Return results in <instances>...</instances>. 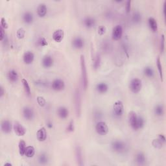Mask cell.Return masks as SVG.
<instances>
[{
  "instance_id": "35",
  "label": "cell",
  "mask_w": 166,
  "mask_h": 166,
  "mask_svg": "<svg viewBox=\"0 0 166 166\" xmlns=\"http://www.w3.org/2000/svg\"><path fill=\"white\" fill-rule=\"evenodd\" d=\"M101 49L103 51L106 52V53L110 52L112 49V44L110 42V41L107 40H103L101 44Z\"/></svg>"
},
{
  "instance_id": "2",
  "label": "cell",
  "mask_w": 166,
  "mask_h": 166,
  "mask_svg": "<svg viewBox=\"0 0 166 166\" xmlns=\"http://www.w3.org/2000/svg\"><path fill=\"white\" fill-rule=\"evenodd\" d=\"M74 101H75V113H76L77 117L79 118L81 115V107H82V98L81 92L79 88L75 90L74 95Z\"/></svg>"
},
{
  "instance_id": "30",
  "label": "cell",
  "mask_w": 166,
  "mask_h": 166,
  "mask_svg": "<svg viewBox=\"0 0 166 166\" xmlns=\"http://www.w3.org/2000/svg\"><path fill=\"white\" fill-rule=\"evenodd\" d=\"M21 81L22 83V85H23L24 89L25 90V92L26 93V94L28 96H30L31 95V87H30V86H29V84L27 80L26 79L23 78V79H21Z\"/></svg>"
},
{
  "instance_id": "29",
  "label": "cell",
  "mask_w": 166,
  "mask_h": 166,
  "mask_svg": "<svg viewBox=\"0 0 166 166\" xmlns=\"http://www.w3.org/2000/svg\"><path fill=\"white\" fill-rule=\"evenodd\" d=\"M156 66L157 69L158 71V73H159L160 77L162 81H164V71H163V66L162 64V61L160 57H158L156 59Z\"/></svg>"
},
{
  "instance_id": "9",
  "label": "cell",
  "mask_w": 166,
  "mask_h": 166,
  "mask_svg": "<svg viewBox=\"0 0 166 166\" xmlns=\"http://www.w3.org/2000/svg\"><path fill=\"white\" fill-rule=\"evenodd\" d=\"M65 86L66 84L64 80L59 78L55 79L51 83V88L53 90H55V91H62V90L65 88Z\"/></svg>"
},
{
  "instance_id": "47",
  "label": "cell",
  "mask_w": 166,
  "mask_h": 166,
  "mask_svg": "<svg viewBox=\"0 0 166 166\" xmlns=\"http://www.w3.org/2000/svg\"><path fill=\"white\" fill-rule=\"evenodd\" d=\"M5 31V29H4L2 27H0V40H1L2 42L3 41L5 38H6Z\"/></svg>"
},
{
  "instance_id": "41",
  "label": "cell",
  "mask_w": 166,
  "mask_h": 166,
  "mask_svg": "<svg viewBox=\"0 0 166 166\" xmlns=\"http://www.w3.org/2000/svg\"><path fill=\"white\" fill-rule=\"evenodd\" d=\"M36 101L39 104V105L41 107H44V106H46V101L45 99V98L43 96L39 95L36 97Z\"/></svg>"
},
{
  "instance_id": "7",
  "label": "cell",
  "mask_w": 166,
  "mask_h": 166,
  "mask_svg": "<svg viewBox=\"0 0 166 166\" xmlns=\"http://www.w3.org/2000/svg\"><path fill=\"white\" fill-rule=\"evenodd\" d=\"M123 28L122 25L118 24L115 25L112 29V39L114 40H119L123 36Z\"/></svg>"
},
{
  "instance_id": "51",
  "label": "cell",
  "mask_w": 166,
  "mask_h": 166,
  "mask_svg": "<svg viewBox=\"0 0 166 166\" xmlns=\"http://www.w3.org/2000/svg\"><path fill=\"white\" fill-rule=\"evenodd\" d=\"M12 165V164H11V163H9V164H8V163H6V164H5V165Z\"/></svg>"
},
{
  "instance_id": "42",
  "label": "cell",
  "mask_w": 166,
  "mask_h": 166,
  "mask_svg": "<svg viewBox=\"0 0 166 166\" xmlns=\"http://www.w3.org/2000/svg\"><path fill=\"white\" fill-rule=\"evenodd\" d=\"M66 132H73L75 131V122L73 120H71L70 122H69L68 125H67V127H66Z\"/></svg>"
},
{
  "instance_id": "27",
  "label": "cell",
  "mask_w": 166,
  "mask_h": 166,
  "mask_svg": "<svg viewBox=\"0 0 166 166\" xmlns=\"http://www.w3.org/2000/svg\"><path fill=\"white\" fill-rule=\"evenodd\" d=\"M164 107L162 104H158L154 108V114L158 117H162L164 115Z\"/></svg>"
},
{
  "instance_id": "28",
  "label": "cell",
  "mask_w": 166,
  "mask_h": 166,
  "mask_svg": "<svg viewBox=\"0 0 166 166\" xmlns=\"http://www.w3.org/2000/svg\"><path fill=\"white\" fill-rule=\"evenodd\" d=\"M143 73H144L146 77L149 78L154 77L155 75V72L153 67L150 66H147L143 68Z\"/></svg>"
},
{
  "instance_id": "37",
  "label": "cell",
  "mask_w": 166,
  "mask_h": 166,
  "mask_svg": "<svg viewBox=\"0 0 166 166\" xmlns=\"http://www.w3.org/2000/svg\"><path fill=\"white\" fill-rule=\"evenodd\" d=\"M101 55L97 53L93 61V67L94 70H97L101 66Z\"/></svg>"
},
{
  "instance_id": "21",
  "label": "cell",
  "mask_w": 166,
  "mask_h": 166,
  "mask_svg": "<svg viewBox=\"0 0 166 166\" xmlns=\"http://www.w3.org/2000/svg\"><path fill=\"white\" fill-rule=\"evenodd\" d=\"M57 116L62 119H65L69 116L70 112L67 108L64 106L59 107L57 110Z\"/></svg>"
},
{
  "instance_id": "11",
  "label": "cell",
  "mask_w": 166,
  "mask_h": 166,
  "mask_svg": "<svg viewBox=\"0 0 166 166\" xmlns=\"http://www.w3.org/2000/svg\"><path fill=\"white\" fill-rule=\"evenodd\" d=\"M13 129L14 131L15 134H16L18 136H24L26 134L27 131L24 125L18 122H14L13 125Z\"/></svg>"
},
{
  "instance_id": "10",
  "label": "cell",
  "mask_w": 166,
  "mask_h": 166,
  "mask_svg": "<svg viewBox=\"0 0 166 166\" xmlns=\"http://www.w3.org/2000/svg\"><path fill=\"white\" fill-rule=\"evenodd\" d=\"M72 47L76 49H82L85 46V41L84 39L81 36L74 37L71 41Z\"/></svg>"
},
{
  "instance_id": "32",
  "label": "cell",
  "mask_w": 166,
  "mask_h": 166,
  "mask_svg": "<svg viewBox=\"0 0 166 166\" xmlns=\"http://www.w3.org/2000/svg\"><path fill=\"white\" fill-rule=\"evenodd\" d=\"M35 154V148L33 145L27 146L26 150L25 152V155L27 158H31Z\"/></svg>"
},
{
  "instance_id": "44",
  "label": "cell",
  "mask_w": 166,
  "mask_h": 166,
  "mask_svg": "<svg viewBox=\"0 0 166 166\" xmlns=\"http://www.w3.org/2000/svg\"><path fill=\"white\" fill-rule=\"evenodd\" d=\"M97 32H98V34H99L100 36L104 35L107 32V27L103 25H99V27H98Z\"/></svg>"
},
{
  "instance_id": "14",
  "label": "cell",
  "mask_w": 166,
  "mask_h": 166,
  "mask_svg": "<svg viewBox=\"0 0 166 166\" xmlns=\"http://www.w3.org/2000/svg\"><path fill=\"white\" fill-rule=\"evenodd\" d=\"M64 37V31L62 29H57L52 35V38L53 40L57 43L61 42Z\"/></svg>"
},
{
  "instance_id": "13",
  "label": "cell",
  "mask_w": 166,
  "mask_h": 166,
  "mask_svg": "<svg viewBox=\"0 0 166 166\" xmlns=\"http://www.w3.org/2000/svg\"><path fill=\"white\" fill-rule=\"evenodd\" d=\"M54 64V59L50 55H45L42 59V65L44 68H50Z\"/></svg>"
},
{
  "instance_id": "1",
  "label": "cell",
  "mask_w": 166,
  "mask_h": 166,
  "mask_svg": "<svg viewBox=\"0 0 166 166\" xmlns=\"http://www.w3.org/2000/svg\"><path fill=\"white\" fill-rule=\"evenodd\" d=\"M80 65H81V81L82 86L83 89L86 90L88 87V78L87 73V67L86 64L85 57L83 55L80 57Z\"/></svg>"
},
{
  "instance_id": "34",
  "label": "cell",
  "mask_w": 166,
  "mask_h": 166,
  "mask_svg": "<svg viewBox=\"0 0 166 166\" xmlns=\"http://www.w3.org/2000/svg\"><path fill=\"white\" fill-rule=\"evenodd\" d=\"M142 20V16L140 12L136 11L133 13L132 16V21L134 24H140Z\"/></svg>"
},
{
  "instance_id": "48",
  "label": "cell",
  "mask_w": 166,
  "mask_h": 166,
  "mask_svg": "<svg viewBox=\"0 0 166 166\" xmlns=\"http://www.w3.org/2000/svg\"><path fill=\"white\" fill-rule=\"evenodd\" d=\"M158 139H160L163 143H165L166 141V139H165V135H164L163 134H159L158 135V137H157Z\"/></svg>"
},
{
  "instance_id": "31",
  "label": "cell",
  "mask_w": 166,
  "mask_h": 166,
  "mask_svg": "<svg viewBox=\"0 0 166 166\" xmlns=\"http://www.w3.org/2000/svg\"><path fill=\"white\" fill-rule=\"evenodd\" d=\"M145 120L144 118L141 116H138L137 123H136V125L135 131L141 129L142 128L145 126Z\"/></svg>"
},
{
  "instance_id": "38",
  "label": "cell",
  "mask_w": 166,
  "mask_h": 166,
  "mask_svg": "<svg viewBox=\"0 0 166 166\" xmlns=\"http://www.w3.org/2000/svg\"><path fill=\"white\" fill-rule=\"evenodd\" d=\"M36 44L39 47H46L48 45V43L47 40L46 39V38L40 36L39 38H38V39L36 40Z\"/></svg>"
},
{
  "instance_id": "15",
  "label": "cell",
  "mask_w": 166,
  "mask_h": 166,
  "mask_svg": "<svg viewBox=\"0 0 166 166\" xmlns=\"http://www.w3.org/2000/svg\"><path fill=\"white\" fill-rule=\"evenodd\" d=\"M128 119H129V123L130 126L133 130L135 131V128L136 125L137 119H138V115L136 114V112H135L134 111L132 110L129 112V115H128Z\"/></svg>"
},
{
  "instance_id": "22",
  "label": "cell",
  "mask_w": 166,
  "mask_h": 166,
  "mask_svg": "<svg viewBox=\"0 0 166 166\" xmlns=\"http://www.w3.org/2000/svg\"><path fill=\"white\" fill-rule=\"evenodd\" d=\"M36 138L40 142L46 141L47 138V131L46 127H42L36 132Z\"/></svg>"
},
{
  "instance_id": "33",
  "label": "cell",
  "mask_w": 166,
  "mask_h": 166,
  "mask_svg": "<svg viewBox=\"0 0 166 166\" xmlns=\"http://www.w3.org/2000/svg\"><path fill=\"white\" fill-rule=\"evenodd\" d=\"M26 147H27L26 142L24 140H20L18 143V149H19V154L21 156L25 155Z\"/></svg>"
},
{
  "instance_id": "8",
  "label": "cell",
  "mask_w": 166,
  "mask_h": 166,
  "mask_svg": "<svg viewBox=\"0 0 166 166\" xmlns=\"http://www.w3.org/2000/svg\"><path fill=\"white\" fill-rule=\"evenodd\" d=\"M35 111L33 108L29 106H25L22 108V116L25 120L31 121L35 118Z\"/></svg>"
},
{
  "instance_id": "49",
  "label": "cell",
  "mask_w": 166,
  "mask_h": 166,
  "mask_svg": "<svg viewBox=\"0 0 166 166\" xmlns=\"http://www.w3.org/2000/svg\"><path fill=\"white\" fill-rule=\"evenodd\" d=\"M5 94V90L2 85L0 86V97H2Z\"/></svg>"
},
{
  "instance_id": "46",
  "label": "cell",
  "mask_w": 166,
  "mask_h": 166,
  "mask_svg": "<svg viewBox=\"0 0 166 166\" xmlns=\"http://www.w3.org/2000/svg\"><path fill=\"white\" fill-rule=\"evenodd\" d=\"M0 22H1V27H2L4 29H7L9 28V24L7 23L5 18L2 17Z\"/></svg>"
},
{
  "instance_id": "3",
  "label": "cell",
  "mask_w": 166,
  "mask_h": 166,
  "mask_svg": "<svg viewBox=\"0 0 166 166\" xmlns=\"http://www.w3.org/2000/svg\"><path fill=\"white\" fill-rule=\"evenodd\" d=\"M111 147L113 151L117 153H123L127 150L126 143L122 140H114L111 143Z\"/></svg>"
},
{
  "instance_id": "23",
  "label": "cell",
  "mask_w": 166,
  "mask_h": 166,
  "mask_svg": "<svg viewBox=\"0 0 166 166\" xmlns=\"http://www.w3.org/2000/svg\"><path fill=\"white\" fill-rule=\"evenodd\" d=\"M22 20L26 24H31L34 21V15L30 11H25L22 14Z\"/></svg>"
},
{
  "instance_id": "4",
  "label": "cell",
  "mask_w": 166,
  "mask_h": 166,
  "mask_svg": "<svg viewBox=\"0 0 166 166\" xmlns=\"http://www.w3.org/2000/svg\"><path fill=\"white\" fill-rule=\"evenodd\" d=\"M125 107L122 101L118 100L113 104V114L116 118H122L124 114Z\"/></svg>"
},
{
  "instance_id": "19",
  "label": "cell",
  "mask_w": 166,
  "mask_h": 166,
  "mask_svg": "<svg viewBox=\"0 0 166 166\" xmlns=\"http://www.w3.org/2000/svg\"><path fill=\"white\" fill-rule=\"evenodd\" d=\"M7 79H8V80L11 82H13V83L18 82L19 79L18 73L16 70H14V69L9 70V71L7 72Z\"/></svg>"
},
{
  "instance_id": "20",
  "label": "cell",
  "mask_w": 166,
  "mask_h": 166,
  "mask_svg": "<svg viewBox=\"0 0 166 166\" xmlns=\"http://www.w3.org/2000/svg\"><path fill=\"white\" fill-rule=\"evenodd\" d=\"M48 12V7L46 3H41L38 5L36 8V13L38 16L40 18L44 17Z\"/></svg>"
},
{
  "instance_id": "16",
  "label": "cell",
  "mask_w": 166,
  "mask_h": 166,
  "mask_svg": "<svg viewBox=\"0 0 166 166\" xmlns=\"http://www.w3.org/2000/svg\"><path fill=\"white\" fill-rule=\"evenodd\" d=\"M35 60V54L32 51H27L23 55V61L25 64H31Z\"/></svg>"
},
{
  "instance_id": "6",
  "label": "cell",
  "mask_w": 166,
  "mask_h": 166,
  "mask_svg": "<svg viewBox=\"0 0 166 166\" xmlns=\"http://www.w3.org/2000/svg\"><path fill=\"white\" fill-rule=\"evenodd\" d=\"M142 88V81L138 78H133L129 83V88L132 93H138Z\"/></svg>"
},
{
  "instance_id": "18",
  "label": "cell",
  "mask_w": 166,
  "mask_h": 166,
  "mask_svg": "<svg viewBox=\"0 0 166 166\" xmlns=\"http://www.w3.org/2000/svg\"><path fill=\"white\" fill-rule=\"evenodd\" d=\"M75 159H76L77 164L80 166L84 165V162H83L82 149L79 145H77L76 147H75Z\"/></svg>"
},
{
  "instance_id": "45",
  "label": "cell",
  "mask_w": 166,
  "mask_h": 166,
  "mask_svg": "<svg viewBox=\"0 0 166 166\" xmlns=\"http://www.w3.org/2000/svg\"><path fill=\"white\" fill-rule=\"evenodd\" d=\"M132 8V1L131 0H128L125 2V9L127 12V13H129L131 12Z\"/></svg>"
},
{
  "instance_id": "40",
  "label": "cell",
  "mask_w": 166,
  "mask_h": 166,
  "mask_svg": "<svg viewBox=\"0 0 166 166\" xmlns=\"http://www.w3.org/2000/svg\"><path fill=\"white\" fill-rule=\"evenodd\" d=\"M25 36V30L22 27L19 28L16 31V36L18 39L20 40L23 39Z\"/></svg>"
},
{
  "instance_id": "25",
  "label": "cell",
  "mask_w": 166,
  "mask_h": 166,
  "mask_svg": "<svg viewBox=\"0 0 166 166\" xmlns=\"http://www.w3.org/2000/svg\"><path fill=\"white\" fill-rule=\"evenodd\" d=\"M135 161L139 165H144L146 164L147 158L144 153L142 152L138 153L135 156Z\"/></svg>"
},
{
  "instance_id": "36",
  "label": "cell",
  "mask_w": 166,
  "mask_h": 166,
  "mask_svg": "<svg viewBox=\"0 0 166 166\" xmlns=\"http://www.w3.org/2000/svg\"><path fill=\"white\" fill-rule=\"evenodd\" d=\"M38 160H39V162L41 165H46L49 162V157L46 153H41L39 156V158H38Z\"/></svg>"
},
{
  "instance_id": "50",
  "label": "cell",
  "mask_w": 166,
  "mask_h": 166,
  "mask_svg": "<svg viewBox=\"0 0 166 166\" xmlns=\"http://www.w3.org/2000/svg\"><path fill=\"white\" fill-rule=\"evenodd\" d=\"M53 123L51 122H50V121H48V122H47V127L49 128V129H51V128H53Z\"/></svg>"
},
{
  "instance_id": "26",
  "label": "cell",
  "mask_w": 166,
  "mask_h": 166,
  "mask_svg": "<svg viewBox=\"0 0 166 166\" xmlns=\"http://www.w3.org/2000/svg\"><path fill=\"white\" fill-rule=\"evenodd\" d=\"M148 25L150 29L153 33H156L158 31V25L156 20L153 17H149L148 19Z\"/></svg>"
},
{
  "instance_id": "43",
  "label": "cell",
  "mask_w": 166,
  "mask_h": 166,
  "mask_svg": "<svg viewBox=\"0 0 166 166\" xmlns=\"http://www.w3.org/2000/svg\"><path fill=\"white\" fill-rule=\"evenodd\" d=\"M165 36L164 34L161 35L160 42V51L161 53H163L165 51Z\"/></svg>"
},
{
  "instance_id": "17",
  "label": "cell",
  "mask_w": 166,
  "mask_h": 166,
  "mask_svg": "<svg viewBox=\"0 0 166 166\" xmlns=\"http://www.w3.org/2000/svg\"><path fill=\"white\" fill-rule=\"evenodd\" d=\"M82 24L86 29H92L96 24V20L94 17L86 16L82 20Z\"/></svg>"
},
{
  "instance_id": "39",
  "label": "cell",
  "mask_w": 166,
  "mask_h": 166,
  "mask_svg": "<svg viewBox=\"0 0 166 166\" xmlns=\"http://www.w3.org/2000/svg\"><path fill=\"white\" fill-rule=\"evenodd\" d=\"M164 144V143H163L160 139H158V138L156 139H154L152 141L153 146L154 148L158 149H160L163 147Z\"/></svg>"
},
{
  "instance_id": "24",
  "label": "cell",
  "mask_w": 166,
  "mask_h": 166,
  "mask_svg": "<svg viewBox=\"0 0 166 166\" xmlns=\"http://www.w3.org/2000/svg\"><path fill=\"white\" fill-rule=\"evenodd\" d=\"M95 90L98 93L103 94L108 92V85L105 82H100L96 85Z\"/></svg>"
},
{
  "instance_id": "12",
  "label": "cell",
  "mask_w": 166,
  "mask_h": 166,
  "mask_svg": "<svg viewBox=\"0 0 166 166\" xmlns=\"http://www.w3.org/2000/svg\"><path fill=\"white\" fill-rule=\"evenodd\" d=\"M12 128V123L9 119H3L1 122V130L4 134H9Z\"/></svg>"
},
{
  "instance_id": "5",
  "label": "cell",
  "mask_w": 166,
  "mask_h": 166,
  "mask_svg": "<svg viewBox=\"0 0 166 166\" xmlns=\"http://www.w3.org/2000/svg\"><path fill=\"white\" fill-rule=\"evenodd\" d=\"M95 129L96 132L101 136L107 135L109 131L107 123L103 121H99L98 122L95 127Z\"/></svg>"
}]
</instances>
